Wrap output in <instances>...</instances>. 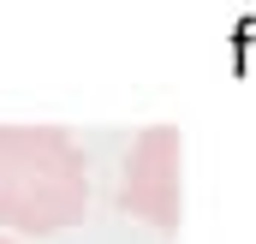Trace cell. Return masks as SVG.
Segmentation results:
<instances>
[{"instance_id": "cell-1", "label": "cell", "mask_w": 256, "mask_h": 244, "mask_svg": "<svg viewBox=\"0 0 256 244\" xmlns=\"http://www.w3.org/2000/svg\"><path fill=\"white\" fill-rule=\"evenodd\" d=\"M90 179L60 125H0V226L60 232L84 220Z\"/></svg>"}, {"instance_id": "cell-2", "label": "cell", "mask_w": 256, "mask_h": 244, "mask_svg": "<svg viewBox=\"0 0 256 244\" xmlns=\"http://www.w3.org/2000/svg\"><path fill=\"white\" fill-rule=\"evenodd\" d=\"M126 208L155 220V226H173V214H179V131L173 125H155L131 143Z\"/></svg>"}, {"instance_id": "cell-3", "label": "cell", "mask_w": 256, "mask_h": 244, "mask_svg": "<svg viewBox=\"0 0 256 244\" xmlns=\"http://www.w3.org/2000/svg\"><path fill=\"white\" fill-rule=\"evenodd\" d=\"M0 244H12V238H6V232H0Z\"/></svg>"}]
</instances>
